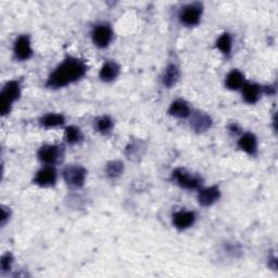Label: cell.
Returning <instances> with one entry per match:
<instances>
[{"mask_svg": "<svg viewBox=\"0 0 278 278\" xmlns=\"http://www.w3.org/2000/svg\"><path fill=\"white\" fill-rule=\"evenodd\" d=\"M120 73V67L113 61L106 62L99 72V77L104 82H112Z\"/></svg>", "mask_w": 278, "mask_h": 278, "instance_id": "2e32d148", "label": "cell"}, {"mask_svg": "<svg viewBox=\"0 0 278 278\" xmlns=\"http://www.w3.org/2000/svg\"><path fill=\"white\" fill-rule=\"evenodd\" d=\"M86 72L87 66L84 61L76 58H68L50 74L47 81V86L50 88L66 87L81 80Z\"/></svg>", "mask_w": 278, "mask_h": 278, "instance_id": "6da1fadb", "label": "cell"}, {"mask_svg": "<svg viewBox=\"0 0 278 278\" xmlns=\"http://www.w3.org/2000/svg\"><path fill=\"white\" fill-rule=\"evenodd\" d=\"M169 113L175 117L185 118L191 114V111L186 101L178 99V100H175L171 105L169 109Z\"/></svg>", "mask_w": 278, "mask_h": 278, "instance_id": "9a60e30c", "label": "cell"}, {"mask_svg": "<svg viewBox=\"0 0 278 278\" xmlns=\"http://www.w3.org/2000/svg\"><path fill=\"white\" fill-rule=\"evenodd\" d=\"M190 126L194 132L203 133L212 126V118L203 112H196L191 116Z\"/></svg>", "mask_w": 278, "mask_h": 278, "instance_id": "7c38bea8", "label": "cell"}, {"mask_svg": "<svg viewBox=\"0 0 278 278\" xmlns=\"http://www.w3.org/2000/svg\"><path fill=\"white\" fill-rule=\"evenodd\" d=\"M181 76L180 69L175 66V64H170V66L165 69L163 76H162V83L166 87H172L176 83L178 82Z\"/></svg>", "mask_w": 278, "mask_h": 278, "instance_id": "e0dca14e", "label": "cell"}, {"mask_svg": "<svg viewBox=\"0 0 278 278\" xmlns=\"http://www.w3.org/2000/svg\"><path fill=\"white\" fill-rule=\"evenodd\" d=\"M124 170V165L121 161H111L107 164L106 173L110 178H116L121 176Z\"/></svg>", "mask_w": 278, "mask_h": 278, "instance_id": "44dd1931", "label": "cell"}, {"mask_svg": "<svg viewBox=\"0 0 278 278\" xmlns=\"http://www.w3.org/2000/svg\"><path fill=\"white\" fill-rule=\"evenodd\" d=\"M64 121H66V120H64L63 115L55 114V113H49V114H46L45 116L42 117L41 124L44 127L50 128V127H57V126L63 125Z\"/></svg>", "mask_w": 278, "mask_h": 278, "instance_id": "d6986e66", "label": "cell"}, {"mask_svg": "<svg viewBox=\"0 0 278 278\" xmlns=\"http://www.w3.org/2000/svg\"><path fill=\"white\" fill-rule=\"evenodd\" d=\"M238 146L242 150L247 152L248 154H255L257 151V141L256 137L251 133H246L240 137Z\"/></svg>", "mask_w": 278, "mask_h": 278, "instance_id": "4fadbf2b", "label": "cell"}, {"mask_svg": "<svg viewBox=\"0 0 278 278\" xmlns=\"http://www.w3.org/2000/svg\"><path fill=\"white\" fill-rule=\"evenodd\" d=\"M6 209L7 208H3L2 209V225L3 226L7 223V221L9 220V217H10V212L7 211Z\"/></svg>", "mask_w": 278, "mask_h": 278, "instance_id": "d4e9b609", "label": "cell"}, {"mask_svg": "<svg viewBox=\"0 0 278 278\" xmlns=\"http://www.w3.org/2000/svg\"><path fill=\"white\" fill-rule=\"evenodd\" d=\"M220 196L221 192L216 186L203 188L198 193V202L202 207H210L220 199Z\"/></svg>", "mask_w": 278, "mask_h": 278, "instance_id": "30bf717a", "label": "cell"}, {"mask_svg": "<svg viewBox=\"0 0 278 278\" xmlns=\"http://www.w3.org/2000/svg\"><path fill=\"white\" fill-rule=\"evenodd\" d=\"M91 38L94 44L99 48L108 47L113 38V32L111 26L108 24H98L91 32Z\"/></svg>", "mask_w": 278, "mask_h": 278, "instance_id": "5b68a950", "label": "cell"}, {"mask_svg": "<svg viewBox=\"0 0 278 278\" xmlns=\"http://www.w3.org/2000/svg\"><path fill=\"white\" fill-rule=\"evenodd\" d=\"M21 96L20 83L17 81H10L5 85L2 92V114L7 115L11 111L14 101Z\"/></svg>", "mask_w": 278, "mask_h": 278, "instance_id": "7a4b0ae2", "label": "cell"}, {"mask_svg": "<svg viewBox=\"0 0 278 278\" xmlns=\"http://www.w3.org/2000/svg\"><path fill=\"white\" fill-rule=\"evenodd\" d=\"M202 14V6L200 4H189L182 8L180 20L186 26H194L200 22Z\"/></svg>", "mask_w": 278, "mask_h": 278, "instance_id": "277c9868", "label": "cell"}, {"mask_svg": "<svg viewBox=\"0 0 278 278\" xmlns=\"http://www.w3.org/2000/svg\"><path fill=\"white\" fill-rule=\"evenodd\" d=\"M14 54L18 60H29L33 55V50L31 47V41L29 36H20L14 43L13 48Z\"/></svg>", "mask_w": 278, "mask_h": 278, "instance_id": "ba28073f", "label": "cell"}, {"mask_svg": "<svg viewBox=\"0 0 278 278\" xmlns=\"http://www.w3.org/2000/svg\"><path fill=\"white\" fill-rule=\"evenodd\" d=\"M83 138L81 129L75 126H69L66 129V141L69 144H76Z\"/></svg>", "mask_w": 278, "mask_h": 278, "instance_id": "7402d4cb", "label": "cell"}, {"mask_svg": "<svg viewBox=\"0 0 278 278\" xmlns=\"http://www.w3.org/2000/svg\"><path fill=\"white\" fill-rule=\"evenodd\" d=\"M13 263V257L10 253H6L5 255H3L2 261H0V267H2L3 272H7L11 268Z\"/></svg>", "mask_w": 278, "mask_h": 278, "instance_id": "cb8c5ba5", "label": "cell"}, {"mask_svg": "<svg viewBox=\"0 0 278 278\" xmlns=\"http://www.w3.org/2000/svg\"><path fill=\"white\" fill-rule=\"evenodd\" d=\"M243 88V98L248 104H255L260 99L261 96V87L256 84H251V83H246Z\"/></svg>", "mask_w": 278, "mask_h": 278, "instance_id": "5bb4252c", "label": "cell"}, {"mask_svg": "<svg viewBox=\"0 0 278 278\" xmlns=\"http://www.w3.org/2000/svg\"><path fill=\"white\" fill-rule=\"evenodd\" d=\"M225 84L226 87L231 90H237L239 88H242L245 84L244 74L238 70H233L228 73Z\"/></svg>", "mask_w": 278, "mask_h": 278, "instance_id": "ac0fdd59", "label": "cell"}, {"mask_svg": "<svg viewBox=\"0 0 278 278\" xmlns=\"http://www.w3.org/2000/svg\"><path fill=\"white\" fill-rule=\"evenodd\" d=\"M196 215L191 211H180L173 215V225L178 229H186L192 226Z\"/></svg>", "mask_w": 278, "mask_h": 278, "instance_id": "8fae6325", "label": "cell"}, {"mask_svg": "<svg viewBox=\"0 0 278 278\" xmlns=\"http://www.w3.org/2000/svg\"><path fill=\"white\" fill-rule=\"evenodd\" d=\"M173 180L185 189H197L201 186V180L198 176L191 175L184 169H177L173 172Z\"/></svg>", "mask_w": 278, "mask_h": 278, "instance_id": "8992f818", "label": "cell"}, {"mask_svg": "<svg viewBox=\"0 0 278 278\" xmlns=\"http://www.w3.org/2000/svg\"><path fill=\"white\" fill-rule=\"evenodd\" d=\"M63 178L71 187L81 188L84 186L86 180V171L78 165L67 166L63 171Z\"/></svg>", "mask_w": 278, "mask_h": 278, "instance_id": "3957f363", "label": "cell"}, {"mask_svg": "<svg viewBox=\"0 0 278 278\" xmlns=\"http://www.w3.org/2000/svg\"><path fill=\"white\" fill-rule=\"evenodd\" d=\"M216 47L222 51V53L225 55H229L231 52V48H233V41L228 33L222 34L219 39L216 41Z\"/></svg>", "mask_w": 278, "mask_h": 278, "instance_id": "ffe728a7", "label": "cell"}, {"mask_svg": "<svg viewBox=\"0 0 278 278\" xmlns=\"http://www.w3.org/2000/svg\"><path fill=\"white\" fill-rule=\"evenodd\" d=\"M96 127L98 129V132L100 133L103 134L109 133L113 127V121L109 116H101L97 120Z\"/></svg>", "mask_w": 278, "mask_h": 278, "instance_id": "603a6c76", "label": "cell"}, {"mask_svg": "<svg viewBox=\"0 0 278 278\" xmlns=\"http://www.w3.org/2000/svg\"><path fill=\"white\" fill-rule=\"evenodd\" d=\"M37 155H38V159L42 162L47 164H53L62 156V149L59 146L46 145L41 148Z\"/></svg>", "mask_w": 278, "mask_h": 278, "instance_id": "52a82bcc", "label": "cell"}, {"mask_svg": "<svg viewBox=\"0 0 278 278\" xmlns=\"http://www.w3.org/2000/svg\"><path fill=\"white\" fill-rule=\"evenodd\" d=\"M57 182V172L50 166L39 170L36 173L34 183L41 187H50Z\"/></svg>", "mask_w": 278, "mask_h": 278, "instance_id": "9c48e42d", "label": "cell"}]
</instances>
